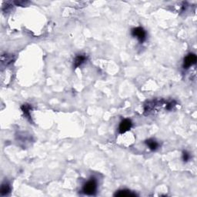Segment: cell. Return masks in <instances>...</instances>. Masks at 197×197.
<instances>
[{"instance_id": "1", "label": "cell", "mask_w": 197, "mask_h": 197, "mask_svg": "<svg viewBox=\"0 0 197 197\" xmlns=\"http://www.w3.org/2000/svg\"><path fill=\"white\" fill-rule=\"evenodd\" d=\"M96 189H97V183H96V180L92 179L84 185L82 191L86 195H92L96 193Z\"/></svg>"}, {"instance_id": "2", "label": "cell", "mask_w": 197, "mask_h": 197, "mask_svg": "<svg viewBox=\"0 0 197 197\" xmlns=\"http://www.w3.org/2000/svg\"><path fill=\"white\" fill-rule=\"evenodd\" d=\"M131 34L133 37H136L140 42L143 43L146 38V32L142 27H136L132 29Z\"/></svg>"}, {"instance_id": "3", "label": "cell", "mask_w": 197, "mask_h": 197, "mask_svg": "<svg viewBox=\"0 0 197 197\" xmlns=\"http://www.w3.org/2000/svg\"><path fill=\"white\" fill-rule=\"evenodd\" d=\"M197 60L196 56L193 53H189L185 57L184 62H183V68L184 69H189L192 65L195 64Z\"/></svg>"}, {"instance_id": "4", "label": "cell", "mask_w": 197, "mask_h": 197, "mask_svg": "<svg viewBox=\"0 0 197 197\" xmlns=\"http://www.w3.org/2000/svg\"><path fill=\"white\" fill-rule=\"evenodd\" d=\"M132 126H133V123H132V121L129 119H125L120 122L119 126V133L121 134H123L126 132L129 131L130 129L132 128Z\"/></svg>"}, {"instance_id": "5", "label": "cell", "mask_w": 197, "mask_h": 197, "mask_svg": "<svg viewBox=\"0 0 197 197\" xmlns=\"http://www.w3.org/2000/svg\"><path fill=\"white\" fill-rule=\"evenodd\" d=\"M136 194L130 190H127V189H122V190H119L115 193V196H119V197H130V196H136Z\"/></svg>"}, {"instance_id": "6", "label": "cell", "mask_w": 197, "mask_h": 197, "mask_svg": "<svg viewBox=\"0 0 197 197\" xmlns=\"http://www.w3.org/2000/svg\"><path fill=\"white\" fill-rule=\"evenodd\" d=\"M86 60V57L83 55H78L75 57V60H74V67L78 68V66H80Z\"/></svg>"}, {"instance_id": "7", "label": "cell", "mask_w": 197, "mask_h": 197, "mask_svg": "<svg viewBox=\"0 0 197 197\" xmlns=\"http://www.w3.org/2000/svg\"><path fill=\"white\" fill-rule=\"evenodd\" d=\"M21 109H22V110H23L24 115L26 116V118H28L29 120H31L30 111H31V109H32V106L29 104H24L22 106Z\"/></svg>"}, {"instance_id": "8", "label": "cell", "mask_w": 197, "mask_h": 197, "mask_svg": "<svg viewBox=\"0 0 197 197\" xmlns=\"http://www.w3.org/2000/svg\"><path fill=\"white\" fill-rule=\"evenodd\" d=\"M146 145H147L148 147H149V149L152 151L156 150L157 148L159 147V143H157V142L154 140H151L150 139V140H146Z\"/></svg>"}, {"instance_id": "9", "label": "cell", "mask_w": 197, "mask_h": 197, "mask_svg": "<svg viewBox=\"0 0 197 197\" xmlns=\"http://www.w3.org/2000/svg\"><path fill=\"white\" fill-rule=\"evenodd\" d=\"M10 192V186L8 183H5L1 186V195H5Z\"/></svg>"}, {"instance_id": "10", "label": "cell", "mask_w": 197, "mask_h": 197, "mask_svg": "<svg viewBox=\"0 0 197 197\" xmlns=\"http://www.w3.org/2000/svg\"><path fill=\"white\" fill-rule=\"evenodd\" d=\"M189 159H190V155H189V153L188 152H186V151H184V152H183V161L186 162L189 160Z\"/></svg>"}]
</instances>
